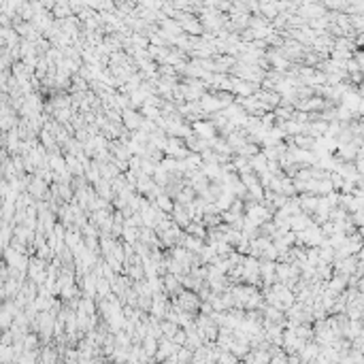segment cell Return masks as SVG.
<instances>
[{"instance_id": "52a82bcc", "label": "cell", "mask_w": 364, "mask_h": 364, "mask_svg": "<svg viewBox=\"0 0 364 364\" xmlns=\"http://www.w3.org/2000/svg\"><path fill=\"white\" fill-rule=\"evenodd\" d=\"M158 205V209L162 213H166V215H173V211H175V202H173V198L168 196V194L164 192V194H160V196L153 200Z\"/></svg>"}, {"instance_id": "277c9868", "label": "cell", "mask_w": 364, "mask_h": 364, "mask_svg": "<svg viewBox=\"0 0 364 364\" xmlns=\"http://www.w3.org/2000/svg\"><path fill=\"white\" fill-rule=\"evenodd\" d=\"M200 107H202V111L207 113V115H213V113H219V111H224V107H221V103H219V98L215 96V94H205V96L200 98Z\"/></svg>"}, {"instance_id": "5bb4252c", "label": "cell", "mask_w": 364, "mask_h": 364, "mask_svg": "<svg viewBox=\"0 0 364 364\" xmlns=\"http://www.w3.org/2000/svg\"><path fill=\"white\" fill-rule=\"evenodd\" d=\"M218 364H237V356H232L230 352H221Z\"/></svg>"}, {"instance_id": "8992f818", "label": "cell", "mask_w": 364, "mask_h": 364, "mask_svg": "<svg viewBox=\"0 0 364 364\" xmlns=\"http://www.w3.org/2000/svg\"><path fill=\"white\" fill-rule=\"evenodd\" d=\"M96 194H98L100 198H105L107 202H109L111 198H113V200L117 198L115 190H113V183H111V181H107V179H100L98 183H96Z\"/></svg>"}, {"instance_id": "7c38bea8", "label": "cell", "mask_w": 364, "mask_h": 364, "mask_svg": "<svg viewBox=\"0 0 364 364\" xmlns=\"http://www.w3.org/2000/svg\"><path fill=\"white\" fill-rule=\"evenodd\" d=\"M141 345H143L145 354L151 358V356H156V354H158V349H160V341H158V339H153V336H147V339H145L143 343H141Z\"/></svg>"}, {"instance_id": "ba28073f", "label": "cell", "mask_w": 364, "mask_h": 364, "mask_svg": "<svg viewBox=\"0 0 364 364\" xmlns=\"http://www.w3.org/2000/svg\"><path fill=\"white\" fill-rule=\"evenodd\" d=\"M260 15H264L268 22L279 17V4L275 2H260Z\"/></svg>"}, {"instance_id": "9c48e42d", "label": "cell", "mask_w": 364, "mask_h": 364, "mask_svg": "<svg viewBox=\"0 0 364 364\" xmlns=\"http://www.w3.org/2000/svg\"><path fill=\"white\" fill-rule=\"evenodd\" d=\"M185 232L192 234V237H198V239H202V241H207V234H209V230L205 228V224H202V221H192V224L187 226Z\"/></svg>"}, {"instance_id": "9a60e30c", "label": "cell", "mask_w": 364, "mask_h": 364, "mask_svg": "<svg viewBox=\"0 0 364 364\" xmlns=\"http://www.w3.org/2000/svg\"><path fill=\"white\" fill-rule=\"evenodd\" d=\"M294 141H296V145H300V147H311V145H313V141H311V139H305L302 134H298V137H296Z\"/></svg>"}, {"instance_id": "5b68a950", "label": "cell", "mask_w": 364, "mask_h": 364, "mask_svg": "<svg viewBox=\"0 0 364 364\" xmlns=\"http://www.w3.org/2000/svg\"><path fill=\"white\" fill-rule=\"evenodd\" d=\"M49 183L47 181H43V179H38L36 175H35V179H32V183H30V187H28V194L35 200H38V198H47V194H49V187H47Z\"/></svg>"}, {"instance_id": "7a4b0ae2", "label": "cell", "mask_w": 364, "mask_h": 364, "mask_svg": "<svg viewBox=\"0 0 364 364\" xmlns=\"http://www.w3.org/2000/svg\"><path fill=\"white\" fill-rule=\"evenodd\" d=\"M121 117H124V128H126L128 132H137V130H141V126H143V121H145V117L141 115V111L132 109V107L121 113Z\"/></svg>"}, {"instance_id": "8fae6325", "label": "cell", "mask_w": 364, "mask_h": 364, "mask_svg": "<svg viewBox=\"0 0 364 364\" xmlns=\"http://www.w3.org/2000/svg\"><path fill=\"white\" fill-rule=\"evenodd\" d=\"M237 153H239V156H243V158H247V160H252V158H255L260 153V147L255 143H245Z\"/></svg>"}, {"instance_id": "6da1fadb", "label": "cell", "mask_w": 364, "mask_h": 364, "mask_svg": "<svg viewBox=\"0 0 364 364\" xmlns=\"http://www.w3.org/2000/svg\"><path fill=\"white\" fill-rule=\"evenodd\" d=\"M173 305L177 307V309H181V311H185V313H192L194 315V311H196L198 307H202V302H200V296L196 294V292H190V290H183L177 298H173Z\"/></svg>"}, {"instance_id": "3957f363", "label": "cell", "mask_w": 364, "mask_h": 364, "mask_svg": "<svg viewBox=\"0 0 364 364\" xmlns=\"http://www.w3.org/2000/svg\"><path fill=\"white\" fill-rule=\"evenodd\" d=\"M192 130H194V134H198V137L205 139V141H215V139H218V128L213 126L211 119H207V121H196V124H192Z\"/></svg>"}, {"instance_id": "4fadbf2b", "label": "cell", "mask_w": 364, "mask_h": 364, "mask_svg": "<svg viewBox=\"0 0 364 364\" xmlns=\"http://www.w3.org/2000/svg\"><path fill=\"white\" fill-rule=\"evenodd\" d=\"M162 332H164V339H173V336L179 332V326L175 322L164 320V322H162Z\"/></svg>"}, {"instance_id": "30bf717a", "label": "cell", "mask_w": 364, "mask_h": 364, "mask_svg": "<svg viewBox=\"0 0 364 364\" xmlns=\"http://www.w3.org/2000/svg\"><path fill=\"white\" fill-rule=\"evenodd\" d=\"M249 162H252V168H254V171L258 173V175H262V173H266V171H268V160H266V156H264L262 151H260L255 158L249 160Z\"/></svg>"}]
</instances>
